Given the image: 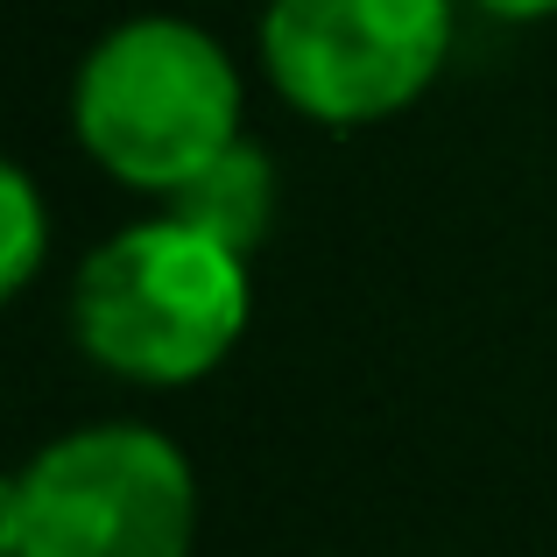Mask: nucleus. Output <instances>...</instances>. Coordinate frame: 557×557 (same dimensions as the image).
Masks as SVG:
<instances>
[{"instance_id": "f257e3e1", "label": "nucleus", "mask_w": 557, "mask_h": 557, "mask_svg": "<svg viewBox=\"0 0 557 557\" xmlns=\"http://www.w3.org/2000/svg\"><path fill=\"white\" fill-rule=\"evenodd\" d=\"M78 346L141 388L212 374L247 332V255L163 212L92 247L71 289Z\"/></svg>"}, {"instance_id": "f03ea898", "label": "nucleus", "mask_w": 557, "mask_h": 557, "mask_svg": "<svg viewBox=\"0 0 557 557\" xmlns=\"http://www.w3.org/2000/svg\"><path fill=\"white\" fill-rule=\"evenodd\" d=\"M71 127L107 177L170 198L240 141V71L205 28L141 14L78 64Z\"/></svg>"}, {"instance_id": "7ed1b4c3", "label": "nucleus", "mask_w": 557, "mask_h": 557, "mask_svg": "<svg viewBox=\"0 0 557 557\" xmlns=\"http://www.w3.org/2000/svg\"><path fill=\"white\" fill-rule=\"evenodd\" d=\"M190 466L141 423L57 437L0 494V557H190Z\"/></svg>"}, {"instance_id": "20e7f679", "label": "nucleus", "mask_w": 557, "mask_h": 557, "mask_svg": "<svg viewBox=\"0 0 557 557\" xmlns=\"http://www.w3.org/2000/svg\"><path fill=\"white\" fill-rule=\"evenodd\" d=\"M451 50V0H269L261 64L318 127H374L417 107Z\"/></svg>"}, {"instance_id": "39448f33", "label": "nucleus", "mask_w": 557, "mask_h": 557, "mask_svg": "<svg viewBox=\"0 0 557 557\" xmlns=\"http://www.w3.org/2000/svg\"><path fill=\"white\" fill-rule=\"evenodd\" d=\"M170 212L190 219L198 233H212V240H226L233 255H255L261 233H269V219H275V170H269V156H261L255 141L219 149L184 190H170Z\"/></svg>"}, {"instance_id": "423d86ee", "label": "nucleus", "mask_w": 557, "mask_h": 557, "mask_svg": "<svg viewBox=\"0 0 557 557\" xmlns=\"http://www.w3.org/2000/svg\"><path fill=\"white\" fill-rule=\"evenodd\" d=\"M42 255H50V219H42L36 177L28 170H0V289L22 297L36 283Z\"/></svg>"}, {"instance_id": "0eeeda50", "label": "nucleus", "mask_w": 557, "mask_h": 557, "mask_svg": "<svg viewBox=\"0 0 557 557\" xmlns=\"http://www.w3.org/2000/svg\"><path fill=\"white\" fill-rule=\"evenodd\" d=\"M466 8L494 14V22H550V14H557V0H466Z\"/></svg>"}]
</instances>
